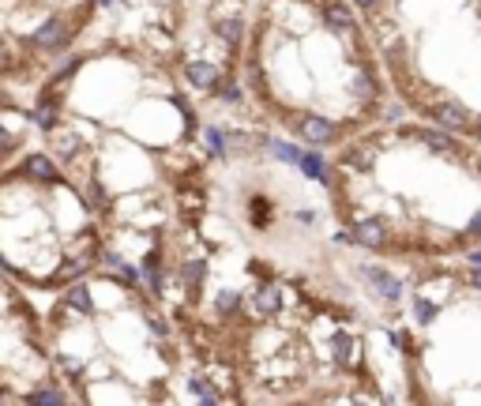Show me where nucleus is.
Masks as SVG:
<instances>
[{
  "label": "nucleus",
  "instance_id": "1",
  "mask_svg": "<svg viewBox=\"0 0 481 406\" xmlns=\"http://www.w3.org/2000/svg\"><path fill=\"white\" fill-rule=\"evenodd\" d=\"M301 136L309 143H331V139H335V124L324 121V117H305V121H301Z\"/></svg>",
  "mask_w": 481,
  "mask_h": 406
},
{
  "label": "nucleus",
  "instance_id": "2",
  "mask_svg": "<svg viewBox=\"0 0 481 406\" xmlns=\"http://www.w3.org/2000/svg\"><path fill=\"white\" fill-rule=\"evenodd\" d=\"M184 72H189V83H192V87H199V90L218 87V68H215V64H207V60H192Z\"/></svg>",
  "mask_w": 481,
  "mask_h": 406
},
{
  "label": "nucleus",
  "instance_id": "3",
  "mask_svg": "<svg viewBox=\"0 0 481 406\" xmlns=\"http://www.w3.org/2000/svg\"><path fill=\"white\" fill-rule=\"evenodd\" d=\"M31 42H34L38 49H57V46L64 42V23H60V19H46L42 27L34 31Z\"/></svg>",
  "mask_w": 481,
  "mask_h": 406
},
{
  "label": "nucleus",
  "instance_id": "4",
  "mask_svg": "<svg viewBox=\"0 0 481 406\" xmlns=\"http://www.w3.org/2000/svg\"><path fill=\"white\" fill-rule=\"evenodd\" d=\"M436 121L444 124V128H466L470 124V113H466L462 106H455V102H444V106H436Z\"/></svg>",
  "mask_w": 481,
  "mask_h": 406
},
{
  "label": "nucleus",
  "instance_id": "5",
  "mask_svg": "<svg viewBox=\"0 0 481 406\" xmlns=\"http://www.w3.org/2000/svg\"><path fill=\"white\" fill-rule=\"evenodd\" d=\"M354 241H357V245H369V248L384 245V222H376V218L361 222V226L354 230Z\"/></svg>",
  "mask_w": 481,
  "mask_h": 406
},
{
  "label": "nucleus",
  "instance_id": "6",
  "mask_svg": "<svg viewBox=\"0 0 481 406\" xmlns=\"http://www.w3.org/2000/svg\"><path fill=\"white\" fill-rule=\"evenodd\" d=\"M324 19L331 23V27H339V31L354 27V16L346 11V4H339V0H327V4H324Z\"/></svg>",
  "mask_w": 481,
  "mask_h": 406
},
{
  "label": "nucleus",
  "instance_id": "7",
  "mask_svg": "<svg viewBox=\"0 0 481 406\" xmlns=\"http://www.w3.org/2000/svg\"><path fill=\"white\" fill-rule=\"evenodd\" d=\"M365 279H369L372 286H376V290H380L387 301H395L398 294H403V286H398V282L391 279V274H384V271H365Z\"/></svg>",
  "mask_w": 481,
  "mask_h": 406
},
{
  "label": "nucleus",
  "instance_id": "8",
  "mask_svg": "<svg viewBox=\"0 0 481 406\" xmlns=\"http://www.w3.org/2000/svg\"><path fill=\"white\" fill-rule=\"evenodd\" d=\"M26 173L38 177V181H53L57 177V166H53L46 154H31V159H26Z\"/></svg>",
  "mask_w": 481,
  "mask_h": 406
},
{
  "label": "nucleus",
  "instance_id": "9",
  "mask_svg": "<svg viewBox=\"0 0 481 406\" xmlns=\"http://www.w3.org/2000/svg\"><path fill=\"white\" fill-rule=\"evenodd\" d=\"M278 301H282V297H278L275 286H263V290L256 294V309L263 312V316H271V312H278Z\"/></svg>",
  "mask_w": 481,
  "mask_h": 406
},
{
  "label": "nucleus",
  "instance_id": "10",
  "mask_svg": "<svg viewBox=\"0 0 481 406\" xmlns=\"http://www.w3.org/2000/svg\"><path fill=\"white\" fill-rule=\"evenodd\" d=\"M68 305H72L75 312H83V316H90V312H95V301H90V294L83 290V286H75V290L68 294Z\"/></svg>",
  "mask_w": 481,
  "mask_h": 406
},
{
  "label": "nucleus",
  "instance_id": "11",
  "mask_svg": "<svg viewBox=\"0 0 481 406\" xmlns=\"http://www.w3.org/2000/svg\"><path fill=\"white\" fill-rule=\"evenodd\" d=\"M218 34H222L230 46H237L240 34H245V27H240V19H222V23H218Z\"/></svg>",
  "mask_w": 481,
  "mask_h": 406
},
{
  "label": "nucleus",
  "instance_id": "12",
  "mask_svg": "<svg viewBox=\"0 0 481 406\" xmlns=\"http://www.w3.org/2000/svg\"><path fill=\"white\" fill-rule=\"evenodd\" d=\"M301 169L309 177H316V181H327V173H324V162L316 159V154H301Z\"/></svg>",
  "mask_w": 481,
  "mask_h": 406
},
{
  "label": "nucleus",
  "instance_id": "13",
  "mask_svg": "<svg viewBox=\"0 0 481 406\" xmlns=\"http://www.w3.org/2000/svg\"><path fill=\"white\" fill-rule=\"evenodd\" d=\"M34 121H38V128H46V132H53V128H57V109H53L49 102H46L42 109H34Z\"/></svg>",
  "mask_w": 481,
  "mask_h": 406
},
{
  "label": "nucleus",
  "instance_id": "14",
  "mask_svg": "<svg viewBox=\"0 0 481 406\" xmlns=\"http://www.w3.org/2000/svg\"><path fill=\"white\" fill-rule=\"evenodd\" d=\"M204 139H207V151H211V154H222V151H226V136L218 132V128H207Z\"/></svg>",
  "mask_w": 481,
  "mask_h": 406
},
{
  "label": "nucleus",
  "instance_id": "15",
  "mask_svg": "<svg viewBox=\"0 0 481 406\" xmlns=\"http://www.w3.org/2000/svg\"><path fill=\"white\" fill-rule=\"evenodd\" d=\"M413 136H421L433 151H451V139H448V136H440V132H413Z\"/></svg>",
  "mask_w": 481,
  "mask_h": 406
},
{
  "label": "nucleus",
  "instance_id": "16",
  "mask_svg": "<svg viewBox=\"0 0 481 406\" xmlns=\"http://www.w3.org/2000/svg\"><path fill=\"white\" fill-rule=\"evenodd\" d=\"M271 151H275L282 162H297V166H301V151H297V147H286V143H271Z\"/></svg>",
  "mask_w": 481,
  "mask_h": 406
},
{
  "label": "nucleus",
  "instance_id": "17",
  "mask_svg": "<svg viewBox=\"0 0 481 406\" xmlns=\"http://www.w3.org/2000/svg\"><path fill=\"white\" fill-rule=\"evenodd\" d=\"M240 305V294H233V290H226L222 297H218V312H233Z\"/></svg>",
  "mask_w": 481,
  "mask_h": 406
},
{
  "label": "nucleus",
  "instance_id": "18",
  "mask_svg": "<svg viewBox=\"0 0 481 406\" xmlns=\"http://www.w3.org/2000/svg\"><path fill=\"white\" fill-rule=\"evenodd\" d=\"M192 391H196V395L204 399V402H215V391L207 388V380H192Z\"/></svg>",
  "mask_w": 481,
  "mask_h": 406
},
{
  "label": "nucleus",
  "instance_id": "19",
  "mask_svg": "<svg viewBox=\"0 0 481 406\" xmlns=\"http://www.w3.org/2000/svg\"><path fill=\"white\" fill-rule=\"evenodd\" d=\"M87 264H83V260H75V264H68V267H64V271H57V282H64V279H75V274L79 271H83Z\"/></svg>",
  "mask_w": 481,
  "mask_h": 406
},
{
  "label": "nucleus",
  "instance_id": "20",
  "mask_svg": "<svg viewBox=\"0 0 481 406\" xmlns=\"http://www.w3.org/2000/svg\"><path fill=\"white\" fill-rule=\"evenodd\" d=\"M335 350H339V361H350V350H354V343L346 335H339L335 338Z\"/></svg>",
  "mask_w": 481,
  "mask_h": 406
},
{
  "label": "nucleus",
  "instance_id": "21",
  "mask_svg": "<svg viewBox=\"0 0 481 406\" xmlns=\"http://www.w3.org/2000/svg\"><path fill=\"white\" fill-rule=\"evenodd\" d=\"M31 402H64V395L60 391H34Z\"/></svg>",
  "mask_w": 481,
  "mask_h": 406
},
{
  "label": "nucleus",
  "instance_id": "22",
  "mask_svg": "<svg viewBox=\"0 0 481 406\" xmlns=\"http://www.w3.org/2000/svg\"><path fill=\"white\" fill-rule=\"evenodd\" d=\"M184 279H189V282H192V286H196V282H199V279H204V264H192V267H189V271H184Z\"/></svg>",
  "mask_w": 481,
  "mask_h": 406
},
{
  "label": "nucleus",
  "instance_id": "23",
  "mask_svg": "<svg viewBox=\"0 0 481 406\" xmlns=\"http://www.w3.org/2000/svg\"><path fill=\"white\" fill-rule=\"evenodd\" d=\"M256 207H252V215H256V222H263L267 218V200H252Z\"/></svg>",
  "mask_w": 481,
  "mask_h": 406
},
{
  "label": "nucleus",
  "instance_id": "24",
  "mask_svg": "<svg viewBox=\"0 0 481 406\" xmlns=\"http://www.w3.org/2000/svg\"><path fill=\"white\" fill-rule=\"evenodd\" d=\"M222 98L226 102H240V90L237 87H222Z\"/></svg>",
  "mask_w": 481,
  "mask_h": 406
},
{
  "label": "nucleus",
  "instance_id": "25",
  "mask_svg": "<svg viewBox=\"0 0 481 406\" xmlns=\"http://www.w3.org/2000/svg\"><path fill=\"white\" fill-rule=\"evenodd\" d=\"M64 154H75V136H64Z\"/></svg>",
  "mask_w": 481,
  "mask_h": 406
},
{
  "label": "nucleus",
  "instance_id": "26",
  "mask_svg": "<svg viewBox=\"0 0 481 406\" xmlns=\"http://www.w3.org/2000/svg\"><path fill=\"white\" fill-rule=\"evenodd\" d=\"M8 64V49H4V42H0V68Z\"/></svg>",
  "mask_w": 481,
  "mask_h": 406
},
{
  "label": "nucleus",
  "instance_id": "27",
  "mask_svg": "<svg viewBox=\"0 0 481 406\" xmlns=\"http://www.w3.org/2000/svg\"><path fill=\"white\" fill-rule=\"evenodd\" d=\"M474 230H477V233H481V215H477V218H474Z\"/></svg>",
  "mask_w": 481,
  "mask_h": 406
},
{
  "label": "nucleus",
  "instance_id": "28",
  "mask_svg": "<svg viewBox=\"0 0 481 406\" xmlns=\"http://www.w3.org/2000/svg\"><path fill=\"white\" fill-rule=\"evenodd\" d=\"M357 4H365V8H369V4H376V0H357Z\"/></svg>",
  "mask_w": 481,
  "mask_h": 406
},
{
  "label": "nucleus",
  "instance_id": "29",
  "mask_svg": "<svg viewBox=\"0 0 481 406\" xmlns=\"http://www.w3.org/2000/svg\"><path fill=\"white\" fill-rule=\"evenodd\" d=\"M474 264H477V267H481V252H477V256H474Z\"/></svg>",
  "mask_w": 481,
  "mask_h": 406
},
{
  "label": "nucleus",
  "instance_id": "30",
  "mask_svg": "<svg viewBox=\"0 0 481 406\" xmlns=\"http://www.w3.org/2000/svg\"><path fill=\"white\" fill-rule=\"evenodd\" d=\"M477 286H481V274H477Z\"/></svg>",
  "mask_w": 481,
  "mask_h": 406
}]
</instances>
